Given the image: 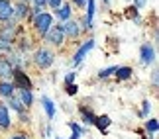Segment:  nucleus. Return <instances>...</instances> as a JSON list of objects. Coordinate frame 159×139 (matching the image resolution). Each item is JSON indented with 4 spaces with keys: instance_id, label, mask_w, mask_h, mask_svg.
Returning <instances> with one entry per match:
<instances>
[{
    "instance_id": "9b49d317",
    "label": "nucleus",
    "mask_w": 159,
    "mask_h": 139,
    "mask_svg": "<svg viewBox=\"0 0 159 139\" xmlns=\"http://www.w3.org/2000/svg\"><path fill=\"white\" fill-rule=\"evenodd\" d=\"M116 76L122 78V80H126V78H130L132 76V69L130 67H116Z\"/></svg>"
},
{
    "instance_id": "f257e3e1",
    "label": "nucleus",
    "mask_w": 159,
    "mask_h": 139,
    "mask_svg": "<svg viewBox=\"0 0 159 139\" xmlns=\"http://www.w3.org/2000/svg\"><path fill=\"white\" fill-rule=\"evenodd\" d=\"M51 22H53V18L49 14H38V18H35V29L39 32V35H45L47 32H49V28H51Z\"/></svg>"
},
{
    "instance_id": "4468645a",
    "label": "nucleus",
    "mask_w": 159,
    "mask_h": 139,
    "mask_svg": "<svg viewBox=\"0 0 159 139\" xmlns=\"http://www.w3.org/2000/svg\"><path fill=\"white\" fill-rule=\"evenodd\" d=\"M94 124H96V128H98L100 131H104L108 128V124H110V118L108 116H100V118H94Z\"/></svg>"
},
{
    "instance_id": "dca6fc26",
    "label": "nucleus",
    "mask_w": 159,
    "mask_h": 139,
    "mask_svg": "<svg viewBox=\"0 0 159 139\" xmlns=\"http://www.w3.org/2000/svg\"><path fill=\"white\" fill-rule=\"evenodd\" d=\"M57 16L61 18V20H69L71 18V6H59V10H57Z\"/></svg>"
},
{
    "instance_id": "7c9ffc66",
    "label": "nucleus",
    "mask_w": 159,
    "mask_h": 139,
    "mask_svg": "<svg viewBox=\"0 0 159 139\" xmlns=\"http://www.w3.org/2000/svg\"><path fill=\"white\" fill-rule=\"evenodd\" d=\"M12 139H28V137H26V135H20V133H18V135H14Z\"/></svg>"
},
{
    "instance_id": "ddd939ff",
    "label": "nucleus",
    "mask_w": 159,
    "mask_h": 139,
    "mask_svg": "<svg viewBox=\"0 0 159 139\" xmlns=\"http://www.w3.org/2000/svg\"><path fill=\"white\" fill-rule=\"evenodd\" d=\"M12 92H14L12 82H0V96H12Z\"/></svg>"
},
{
    "instance_id": "c85d7f7f",
    "label": "nucleus",
    "mask_w": 159,
    "mask_h": 139,
    "mask_svg": "<svg viewBox=\"0 0 159 139\" xmlns=\"http://www.w3.org/2000/svg\"><path fill=\"white\" fill-rule=\"evenodd\" d=\"M136 6H138V8H143V6H145V0H136Z\"/></svg>"
},
{
    "instance_id": "5701e85b",
    "label": "nucleus",
    "mask_w": 159,
    "mask_h": 139,
    "mask_svg": "<svg viewBox=\"0 0 159 139\" xmlns=\"http://www.w3.org/2000/svg\"><path fill=\"white\" fill-rule=\"evenodd\" d=\"M75 92H77V84L69 82V84H67V94H75Z\"/></svg>"
},
{
    "instance_id": "9d476101",
    "label": "nucleus",
    "mask_w": 159,
    "mask_h": 139,
    "mask_svg": "<svg viewBox=\"0 0 159 139\" xmlns=\"http://www.w3.org/2000/svg\"><path fill=\"white\" fill-rule=\"evenodd\" d=\"M12 75V65L8 59H0V76H10Z\"/></svg>"
},
{
    "instance_id": "39448f33",
    "label": "nucleus",
    "mask_w": 159,
    "mask_h": 139,
    "mask_svg": "<svg viewBox=\"0 0 159 139\" xmlns=\"http://www.w3.org/2000/svg\"><path fill=\"white\" fill-rule=\"evenodd\" d=\"M12 75L16 76V82L20 84V86L24 88V90H32V82H30V78L24 75L22 71H12Z\"/></svg>"
},
{
    "instance_id": "4be33fe9",
    "label": "nucleus",
    "mask_w": 159,
    "mask_h": 139,
    "mask_svg": "<svg viewBox=\"0 0 159 139\" xmlns=\"http://www.w3.org/2000/svg\"><path fill=\"white\" fill-rule=\"evenodd\" d=\"M0 49L8 51V49H10V41H8V39H2V37H0Z\"/></svg>"
},
{
    "instance_id": "0eeeda50",
    "label": "nucleus",
    "mask_w": 159,
    "mask_h": 139,
    "mask_svg": "<svg viewBox=\"0 0 159 139\" xmlns=\"http://www.w3.org/2000/svg\"><path fill=\"white\" fill-rule=\"evenodd\" d=\"M61 29H63L67 35H71V37H77L79 32H81V29L77 28V22H73V20H67L63 26H61Z\"/></svg>"
},
{
    "instance_id": "a878e982",
    "label": "nucleus",
    "mask_w": 159,
    "mask_h": 139,
    "mask_svg": "<svg viewBox=\"0 0 159 139\" xmlns=\"http://www.w3.org/2000/svg\"><path fill=\"white\" fill-rule=\"evenodd\" d=\"M73 80H75V72H69V75L65 76V82L69 84V82H73Z\"/></svg>"
},
{
    "instance_id": "20e7f679",
    "label": "nucleus",
    "mask_w": 159,
    "mask_h": 139,
    "mask_svg": "<svg viewBox=\"0 0 159 139\" xmlns=\"http://www.w3.org/2000/svg\"><path fill=\"white\" fill-rule=\"evenodd\" d=\"M93 47H94V39H90V41H87L84 45H81V49L75 53V59H73V63H75V65H77V63H81L83 59H84V55H87V53L93 49Z\"/></svg>"
},
{
    "instance_id": "aec40b11",
    "label": "nucleus",
    "mask_w": 159,
    "mask_h": 139,
    "mask_svg": "<svg viewBox=\"0 0 159 139\" xmlns=\"http://www.w3.org/2000/svg\"><path fill=\"white\" fill-rule=\"evenodd\" d=\"M83 116H84V122H87V124H94V116H93L90 112L83 110Z\"/></svg>"
},
{
    "instance_id": "f8f14e48",
    "label": "nucleus",
    "mask_w": 159,
    "mask_h": 139,
    "mask_svg": "<svg viewBox=\"0 0 159 139\" xmlns=\"http://www.w3.org/2000/svg\"><path fill=\"white\" fill-rule=\"evenodd\" d=\"M89 2V10H87V18H84V22H87V26L90 28L93 26V16H94V0H87Z\"/></svg>"
},
{
    "instance_id": "b1692460",
    "label": "nucleus",
    "mask_w": 159,
    "mask_h": 139,
    "mask_svg": "<svg viewBox=\"0 0 159 139\" xmlns=\"http://www.w3.org/2000/svg\"><path fill=\"white\" fill-rule=\"evenodd\" d=\"M114 71H116V67H110V69H104V71H100V76H108V75H112Z\"/></svg>"
},
{
    "instance_id": "f03ea898",
    "label": "nucleus",
    "mask_w": 159,
    "mask_h": 139,
    "mask_svg": "<svg viewBox=\"0 0 159 139\" xmlns=\"http://www.w3.org/2000/svg\"><path fill=\"white\" fill-rule=\"evenodd\" d=\"M51 63H53V53L49 49H39L38 53H35V65H38L39 69L49 67Z\"/></svg>"
},
{
    "instance_id": "cd10ccee",
    "label": "nucleus",
    "mask_w": 159,
    "mask_h": 139,
    "mask_svg": "<svg viewBox=\"0 0 159 139\" xmlns=\"http://www.w3.org/2000/svg\"><path fill=\"white\" fill-rule=\"evenodd\" d=\"M77 6H87V0H73Z\"/></svg>"
},
{
    "instance_id": "423d86ee",
    "label": "nucleus",
    "mask_w": 159,
    "mask_h": 139,
    "mask_svg": "<svg viewBox=\"0 0 159 139\" xmlns=\"http://www.w3.org/2000/svg\"><path fill=\"white\" fill-rule=\"evenodd\" d=\"M12 14H14V10H12V6L8 0H0V20H10Z\"/></svg>"
},
{
    "instance_id": "7ed1b4c3",
    "label": "nucleus",
    "mask_w": 159,
    "mask_h": 139,
    "mask_svg": "<svg viewBox=\"0 0 159 139\" xmlns=\"http://www.w3.org/2000/svg\"><path fill=\"white\" fill-rule=\"evenodd\" d=\"M47 35V41H49L51 45H61L63 43V29H61V26H57V28H49V32L45 33Z\"/></svg>"
},
{
    "instance_id": "f3484780",
    "label": "nucleus",
    "mask_w": 159,
    "mask_h": 139,
    "mask_svg": "<svg viewBox=\"0 0 159 139\" xmlns=\"http://www.w3.org/2000/svg\"><path fill=\"white\" fill-rule=\"evenodd\" d=\"M32 100H34V98H32V92L22 88V92H20V102H24L26 106H32Z\"/></svg>"
},
{
    "instance_id": "1a4fd4ad",
    "label": "nucleus",
    "mask_w": 159,
    "mask_h": 139,
    "mask_svg": "<svg viewBox=\"0 0 159 139\" xmlns=\"http://www.w3.org/2000/svg\"><path fill=\"white\" fill-rule=\"evenodd\" d=\"M10 125V114H8V108H6L4 104H0V128L8 129Z\"/></svg>"
},
{
    "instance_id": "a211bd4d",
    "label": "nucleus",
    "mask_w": 159,
    "mask_h": 139,
    "mask_svg": "<svg viewBox=\"0 0 159 139\" xmlns=\"http://www.w3.org/2000/svg\"><path fill=\"white\" fill-rule=\"evenodd\" d=\"M26 14H28V6H26V4H18V6H16V16H18V18H24Z\"/></svg>"
},
{
    "instance_id": "6e6552de",
    "label": "nucleus",
    "mask_w": 159,
    "mask_h": 139,
    "mask_svg": "<svg viewBox=\"0 0 159 139\" xmlns=\"http://www.w3.org/2000/svg\"><path fill=\"white\" fill-rule=\"evenodd\" d=\"M155 55V53H153V47H151V45H143L142 47V63L143 65H149V63H153V57Z\"/></svg>"
},
{
    "instance_id": "6ab92c4d",
    "label": "nucleus",
    "mask_w": 159,
    "mask_h": 139,
    "mask_svg": "<svg viewBox=\"0 0 159 139\" xmlns=\"http://www.w3.org/2000/svg\"><path fill=\"white\" fill-rule=\"evenodd\" d=\"M145 128H148V131H151V133H155V131H157V128H159L157 119H149V122L145 124Z\"/></svg>"
},
{
    "instance_id": "c756f323",
    "label": "nucleus",
    "mask_w": 159,
    "mask_h": 139,
    "mask_svg": "<svg viewBox=\"0 0 159 139\" xmlns=\"http://www.w3.org/2000/svg\"><path fill=\"white\" fill-rule=\"evenodd\" d=\"M34 2H35V6H43L47 0H34Z\"/></svg>"
},
{
    "instance_id": "bb28decb",
    "label": "nucleus",
    "mask_w": 159,
    "mask_h": 139,
    "mask_svg": "<svg viewBox=\"0 0 159 139\" xmlns=\"http://www.w3.org/2000/svg\"><path fill=\"white\" fill-rule=\"evenodd\" d=\"M149 108H151V106H149V102H143V112H142V114H143V116H148V112H149Z\"/></svg>"
},
{
    "instance_id": "393cba45",
    "label": "nucleus",
    "mask_w": 159,
    "mask_h": 139,
    "mask_svg": "<svg viewBox=\"0 0 159 139\" xmlns=\"http://www.w3.org/2000/svg\"><path fill=\"white\" fill-rule=\"evenodd\" d=\"M47 2H49V4H51V8H55V10H57L59 6H61V0H47Z\"/></svg>"
},
{
    "instance_id": "2eb2a0df",
    "label": "nucleus",
    "mask_w": 159,
    "mask_h": 139,
    "mask_svg": "<svg viewBox=\"0 0 159 139\" xmlns=\"http://www.w3.org/2000/svg\"><path fill=\"white\" fill-rule=\"evenodd\" d=\"M41 102H43V108H45V112H47V118H53L55 116V108H53V102L49 98H41Z\"/></svg>"
},
{
    "instance_id": "412c9836",
    "label": "nucleus",
    "mask_w": 159,
    "mask_h": 139,
    "mask_svg": "<svg viewBox=\"0 0 159 139\" xmlns=\"http://www.w3.org/2000/svg\"><path fill=\"white\" fill-rule=\"evenodd\" d=\"M10 106L14 108V110H18V112H22V102H20V100L12 98V100H10Z\"/></svg>"
}]
</instances>
